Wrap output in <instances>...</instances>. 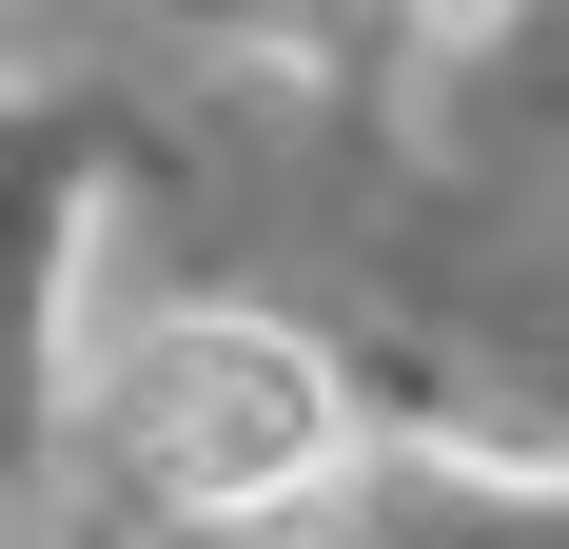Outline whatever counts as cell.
<instances>
[{
	"label": "cell",
	"mask_w": 569,
	"mask_h": 549,
	"mask_svg": "<svg viewBox=\"0 0 569 549\" xmlns=\"http://www.w3.org/2000/svg\"><path fill=\"white\" fill-rule=\"evenodd\" d=\"M99 432H118V471L158 510H295L335 471V373L295 333H256V315H177V333L118 353Z\"/></svg>",
	"instance_id": "obj_1"
}]
</instances>
